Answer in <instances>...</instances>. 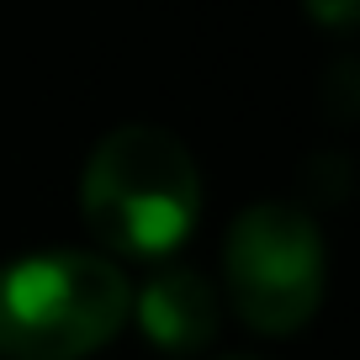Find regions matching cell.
Masks as SVG:
<instances>
[{
  "label": "cell",
  "mask_w": 360,
  "mask_h": 360,
  "mask_svg": "<svg viewBox=\"0 0 360 360\" xmlns=\"http://www.w3.org/2000/svg\"><path fill=\"white\" fill-rule=\"evenodd\" d=\"M85 228L127 259H154L186 244L202 212V175L175 133L127 122L96 143L79 180Z\"/></svg>",
  "instance_id": "cell-1"
},
{
  "label": "cell",
  "mask_w": 360,
  "mask_h": 360,
  "mask_svg": "<svg viewBox=\"0 0 360 360\" xmlns=\"http://www.w3.org/2000/svg\"><path fill=\"white\" fill-rule=\"evenodd\" d=\"M133 286L122 265L85 249H53L0 265V360H79L127 323Z\"/></svg>",
  "instance_id": "cell-2"
},
{
  "label": "cell",
  "mask_w": 360,
  "mask_h": 360,
  "mask_svg": "<svg viewBox=\"0 0 360 360\" xmlns=\"http://www.w3.org/2000/svg\"><path fill=\"white\" fill-rule=\"evenodd\" d=\"M223 270L255 334H297L323 302V238L292 202H259L228 228Z\"/></svg>",
  "instance_id": "cell-3"
},
{
  "label": "cell",
  "mask_w": 360,
  "mask_h": 360,
  "mask_svg": "<svg viewBox=\"0 0 360 360\" xmlns=\"http://www.w3.org/2000/svg\"><path fill=\"white\" fill-rule=\"evenodd\" d=\"M127 313L138 318V328L165 355H196V349H207L217 339V323H223L212 281L191 265H165L159 276H148V286L133 297Z\"/></svg>",
  "instance_id": "cell-4"
},
{
  "label": "cell",
  "mask_w": 360,
  "mask_h": 360,
  "mask_svg": "<svg viewBox=\"0 0 360 360\" xmlns=\"http://www.w3.org/2000/svg\"><path fill=\"white\" fill-rule=\"evenodd\" d=\"M302 6L318 27H334V32L355 27V16H360V0H302Z\"/></svg>",
  "instance_id": "cell-5"
}]
</instances>
